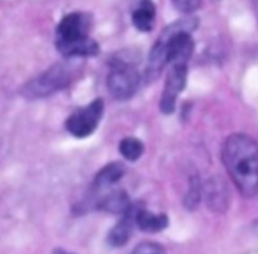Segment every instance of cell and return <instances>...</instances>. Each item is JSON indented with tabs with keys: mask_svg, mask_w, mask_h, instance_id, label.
<instances>
[{
	"mask_svg": "<svg viewBox=\"0 0 258 254\" xmlns=\"http://www.w3.org/2000/svg\"><path fill=\"white\" fill-rule=\"evenodd\" d=\"M222 162L245 197L258 194V144L245 133H233L222 148Z\"/></svg>",
	"mask_w": 258,
	"mask_h": 254,
	"instance_id": "cell-1",
	"label": "cell"
},
{
	"mask_svg": "<svg viewBox=\"0 0 258 254\" xmlns=\"http://www.w3.org/2000/svg\"><path fill=\"white\" fill-rule=\"evenodd\" d=\"M192 29L194 21H178L162 32L148 56L145 70L148 82L157 79L168 64H187L195 47L190 35Z\"/></svg>",
	"mask_w": 258,
	"mask_h": 254,
	"instance_id": "cell-2",
	"label": "cell"
},
{
	"mask_svg": "<svg viewBox=\"0 0 258 254\" xmlns=\"http://www.w3.org/2000/svg\"><path fill=\"white\" fill-rule=\"evenodd\" d=\"M92 18L86 12L67 14L56 27L57 52L67 59L89 58L100 52V45L89 36Z\"/></svg>",
	"mask_w": 258,
	"mask_h": 254,
	"instance_id": "cell-3",
	"label": "cell"
},
{
	"mask_svg": "<svg viewBox=\"0 0 258 254\" xmlns=\"http://www.w3.org/2000/svg\"><path fill=\"white\" fill-rule=\"evenodd\" d=\"M80 71L82 62H57L24 83L21 88V95L30 100L50 97L51 94L67 88L76 79V76L80 74Z\"/></svg>",
	"mask_w": 258,
	"mask_h": 254,
	"instance_id": "cell-4",
	"label": "cell"
},
{
	"mask_svg": "<svg viewBox=\"0 0 258 254\" xmlns=\"http://www.w3.org/2000/svg\"><path fill=\"white\" fill-rule=\"evenodd\" d=\"M112 71L107 76V89L116 100L132 98L141 85V74L135 56L128 52L118 53L110 62Z\"/></svg>",
	"mask_w": 258,
	"mask_h": 254,
	"instance_id": "cell-5",
	"label": "cell"
},
{
	"mask_svg": "<svg viewBox=\"0 0 258 254\" xmlns=\"http://www.w3.org/2000/svg\"><path fill=\"white\" fill-rule=\"evenodd\" d=\"M103 112H104V103L101 98H97V100L91 101L88 106L80 108L76 112H73L68 117L65 127L73 136L86 138V136L92 135L95 132V129L98 127Z\"/></svg>",
	"mask_w": 258,
	"mask_h": 254,
	"instance_id": "cell-6",
	"label": "cell"
},
{
	"mask_svg": "<svg viewBox=\"0 0 258 254\" xmlns=\"http://www.w3.org/2000/svg\"><path fill=\"white\" fill-rule=\"evenodd\" d=\"M186 80H187V64H174L171 67V71L168 73L166 83L162 92L160 111L163 114L174 112L177 98L180 92L184 89Z\"/></svg>",
	"mask_w": 258,
	"mask_h": 254,
	"instance_id": "cell-7",
	"label": "cell"
},
{
	"mask_svg": "<svg viewBox=\"0 0 258 254\" xmlns=\"http://www.w3.org/2000/svg\"><path fill=\"white\" fill-rule=\"evenodd\" d=\"M135 211H136V208L132 206V209L122 217V220H119L112 227V230L109 232L107 241H109V244L112 247H122L132 238V233H133V221H135Z\"/></svg>",
	"mask_w": 258,
	"mask_h": 254,
	"instance_id": "cell-8",
	"label": "cell"
},
{
	"mask_svg": "<svg viewBox=\"0 0 258 254\" xmlns=\"http://www.w3.org/2000/svg\"><path fill=\"white\" fill-rule=\"evenodd\" d=\"M132 21L141 32H150L156 21V6L151 0H141L133 11Z\"/></svg>",
	"mask_w": 258,
	"mask_h": 254,
	"instance_id": "cell-9",
	"label": "cell"
},
{
	"mask_svg": "<svg viewBox=\"0 0 258 254\" xmlns=\"http://www.w3.org/2000/svg\"><path fill=\"white\" fill-rule=\"evenodd\" d=\"M97 206L106 212H110V214H121V215H125L130 209H132V203H130V198L128 195L125 194V191H112L109 192L107 195H104L98 203Z\"/></svg>",
	"mask_w": 258,
	"mask_h": 254,
	"instance_id": "cell-10",
	"label": "cell"
},
{
	"mask_svg": "<svg viewBox=\"0 0 258 254\" xmlns=\"http://www.w3.org/2000/svg\"><path fill=\"white\" fill-rule=\"evenodd\" d=\"M135 223L142 232H160L166 229L168 218L166 215H157L145 209H136L135 211Z\"/></svg>",
	"mask_w": 258,
	"mask_h": 254,
	"instance_id": "cell-11",
	"label": "cell"
},
{
	"mask_svg": "<svg viewBox=\"0 0 258 254\" xmlns=\"http://www.w3.org/2000/svg\"><path fill=\"white\" fill-rule=\"evenodd\" d=\"M124 176V165L119 162H112L100 170V173L94 179V189L103 191L115 185Z\"/></svg>",
	"mask_w": 258,
	"mask_h": 254,
	"instance_id": "cell-12",
	"label": "cell"
},
{
	"mask_svg": "<svg viewBox=\"0 0 258 254\" xmlns=\"http://www.w3.org/2000/svg\"><path fill=\"white\" fill-rule=\"evenodd\" d=\"M206 195H207V203L212 209H221L222 211L227 206L228 191L219 179L209 180V183L206 186Z\"/></svg>",
	"mask_w": 258,
	"mask_h": 254,
	"instance_id": "cell-13",
	"label": "cell"
},
{
	"mask_svg": "<svg viewBox=\"0 0 258 254\" xmlns=\"http://www.w3.org/2000/svg\"><path fill=\"white\" fill-rule=\"evenodd\" d=\"M119 153L127 161H138L144 153V144L136 138H124L119 142Z\"/></svg>",
	"mask_w": 258,
	"mask_h": 254,
	"instance_id": "cell-14",
	"label": "cell"
},
{
	"mask_svg": "<svg viewBox=\"0 0 258 254\" xmlns=\"http://www.w3.org/2000/svg\"><path fill=\"white\" fill-rule=\"evenodd\" d=\"M132 254H166L165 248L156 242H142L139 244Z\"/></svg>",
	"mask_w": 258,
	"mask_h": 254,
	"instance_id": "cell-15",
	"label": "cell"
},
{
	"mask_svg": "<svg viewBox=\"0 0 258 254\" xmlns=\"http://www.w3.org/2000/svg\"><path fill=\"white\" fill-rule=\"evenodd\" d=\"M172 3L181 11V12H194L200 8L201 0H172Z\"/></svg>",
	"mask_w": 258,
	"mask_h": 254,
	"instance_id": "cell-16",
	"label": "cell"
},
{
	"mask_svg": "<svg viewBox=\"0 0 258 254\" xmlns=\"http://www.w3.org/2000/svg\"><path fill=\"white\" fill-rule=\"evenodd\" d=\"M54 254H71V253H67L65 250H54Z\"/></svg>",
	"mask_w": 258,
	"mask_h": 254,
	"instance_id": "cell-17",
	"label": "cell"
},
{
	"mask_svg": "<svg viewBox=\"0 0 258 254\" xmlns=\"http://www.w3.org/2000/svg\"><path fill=\"white\" fill-rule=\"evenodd\" d=\"M257 3H258V0H257Z\"/></svg>",
	"mask_w": 258,
	"mask_h": 254,
	"instance_id": "cell-18",
	"label": "cell"
}]
</instances>
